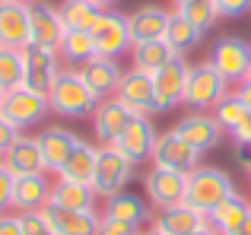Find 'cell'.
Wrapping results in <instances>:
<instances>
[{
    "mask_svg": "<svg viewBox=\"0 0 251 235\" xmlns=\"http://www.w3.org/2000/svg\"><path fill=\"white\" fill-rule=\"evenodd\" d=\"M203 226H207V213L194 210L188 204L156 210V216H153V232H159V235H191V232L203 229Z\"/></svg>",
    "mask_w": 251,
    "mask_h": 235,
    "instance_id": "obj_23",
    "label": "cell"
},
{
    "mask_svg": "<svg viewBox=\"0 0 251 235\" xmlns=\"http://www.w3.org/2000/svg\"><path fill=\"white\" fill-rule=\"evenodd\" d=\"M29 16H32V42L45 45V48H57L64 38V19H61V6L48 3V0H35L29 3Z\"/></svg>",
    "mask_w": 251,
    "mask_h": 235,
    "instance_id": "obj_20",
    "label": "cell"
},
{
    "mask_svg": "<svg viewBox=\"0 0 251 235\" xmlns=\"http://www.w3.org/2000/svg\"><path fill=\"white\" fill-rule=\"evenodd\" d=\"M48 112H51L48 95L35 93V89H29V86H19V89L3 93L0 115H3L6 121H13L19 130H23V134H25V127H35V124H42L45 118H48Z\"/></svg>",
    "mask_w": 251,
    "mask_h": 235,
    "instance_id": "obj_7",
    "label": "cell"
},
{
    "mask_svg": "<svg viewBox=\"0 0 251 235\" xmlns=\"http://www.w3.org/2000/svg\"><path fill=\"white\" fill-rule=\"evenodd\" d=\"M92 3H96V6H102V10H115V3H118V0H92Z\"/></svg>",
    "mask_w": 251,
    "mask_h": 235,
    "instance_id": "obj_45",
    "label": "cell"
},
{
    "mask_svg": "<svg viewBox=\"0 0 251 235\" xmlns=\"http://www.w3.org/2000/svg\"><path fill=\"white\" fill-rule=\"evenodd\" d=\"M245 235H251V213H248V219H245V229H242Z\"/></svg>",
    "mask_w": 251,
    "mask_h": 235,
    "instance_id": "obj_48",
    "label": "cell"
},
{
    "mask_svg": "<svg viewBox=\"0 0 251 235\" xmlns=\"http://www.w3.org/2000/svg\"><path fill=\"white\" fill-rule=\"evenodd\" d=\"M188 3H194V0H175V10H181V6H188Z\"/></svg>",
    "mask_w": 251,
    "mask_h": 235,
    "instance_id": "obj_47",
    "label": "cell"
},
{
    "mask_svg": "<svg viewBox=\"0 0 251 235\" xmlns=\"http://www.w3.org/2000/svg\"><path fill=\"white\" fill-rule=\"evenodd\" d=\"M80 76H83L86 86L96 93V99L102 102V99H108V95L118 93V83H121L124 70H121V64H118L115 57L96 54L89 64H83V67H80Z\"/></svg>",
    "mask_w": 251,
    "mask_h": 235,
    "instance_id": "obj_21",
    "label": "cell"
},
{
    "mask_svg": "<svg viewBox=\"0 0 251 235\" xmlns=\"http://www.w3.org/2000/svg\"><path fill=\"white\" fill-rule=\"evenodd\" d=\"M188 70H191V64L184 61L181 54H175L166 67L153 76V105H156V115L184 105V83H188Z\"/></svg>",
    "mask_w": 251,
    "mask_h": 235,
    "instance_id": "obj_9",
    "label": "cell"
},
{
    "mask_svg": "<svg viewBox=\"0 0 251 235\" xmlns=\"http://www.w3.org/2000/svg\"><path fill=\"white\" fill-rule=\"evenodd\" d=\"M51 178L48 172L42 175H19L13 185V210L16 213H38L51 204Z\"/></svg>",
    "mask_w": 251,
    "mask_h": 235,
    "instance_id": "obj_19",
    "label": "cell"
},
{
    "mask_svg": "<svg viewBox=\"0 0 251 235\" xmlns=\"http://www.w3.org/2000/svg\"><path fill=\"white\" fill-rule=\"evenodd\" d=\"M248 213H251V204L242 197V194H232V197H226L223 204H216L213 210L207 213V223L220 235H239L245 229Z\"/></svg>",
    "mask_w": 251,
    "mask_h": 235,
    "instance_id": "obj_25",
    "label": "cell"
},
{
    "mask_svg": "<svg viewBox=\"0 0 251 235\" xmlns=\"http://www.w3.org/2000/svg\"><path fill=\"white\" fill-rule=\"evenodd\" d=\"M229 93V83L220 76V70L210 61L191 64L188 83H184V105L191 112H213V105Z\"/></svg>",
    "mask_w": 251,
    "mask_h": 235,
    "instance_id": "obj_3",
    "label": "cell"
},
{
    "mask_svg": "<svg viewBox=\"0 0 251 235\" xmlns=\"http://www.w3.org/2000/svg\"><path fill=\"white\" fill-rule=\"evenodd\" d=\"M45 219L54 229V235H96L102 213L99 210H64V207L48 204L45 207Z\"/></svg>",
    "mask_w": 251,
    "mask_h": 235,
    "instance_id": "obj_17",
    "label": "cell"
},
{
    "mask_svg": "<svg viewBox=\"0 0 251 235\" xmlns=\"http://www.w3.org/2000/svg\"><path fill=\"white\" fill-rule=\"evenodd\" d=\"M248 175H251V172H248Z\"/></svg>",
    "mask_w": 251,
    "mask_h": 235,
    "instance_id": "obj_55",
    "label": "cell"
},
{
    "mask_svg": "<svg viewBox=\"0 0 251 235\" xmlns=\"http://www.w3.org/2000/svg\"><path fill=\"white\" fill-rule=\"evenodd\" d=\"M134 112H130L124 102H118L115 95H108V99H102L96 105V112H92V134H96L99 146H111V143L118 140V137L127 130V124L134 121Z\"/></svg>",
    "mask_w": 251,
    "mask_h": 235,
    "instance_id": "obj_13",
    "label": "cell"
},
{
    "mask_svg": "<svg viewBox=\"0 0 251 235\" xmlns=\"http://www.w3.org/2000/svg\"><path fill=\"white\" fill-rule=\"evenodd\" d=\"M153 165L159 168H169V172H181V175H191L197 165H201V153L178 134L175 127H169L166 134H159L156 140V149H153Z\"/></svg>",
    "mask_w": 251,
    "mask_h": 235,
    "instance_id": "obj_10",
    "label": "cell"
},
{
    "mask_svg": "<svg viewBox=\"0 0 251 235\" xmlns=\"http://www.w3.org/2000/svg\"><path fill=\"white\" fill-rule=\"evenodd\" d=\"M156 140H159V130L153 127V121H150V118H134V121L127 124V130H124L111 146L121 156H127L134 165H143V162H153Z\"/></svg>",
    "mask_w": 251,
    "mask_h": 235,
    "instance_id": "obj_12",
    "label": "cell"
},
{
    "mask_svg": "<svg viewBox=\"0 0 251 235\" xmlns=\"http://www.w3.org/2000/svg\"><path fill=\"white\" fill-rule=\"evenodd\" d=\"M32 42V16L25 0H0V45L19 48Z\"/></svg>",
    "mask_w": 251,
    "mask_h": 235,
    "instance_id": "obj_14",
    "label": "cell"
},
{
    "mask_svg": "<svg viewBox=\"0 0 251 235\" xmlns=\"http://www.w3.org/2000/svg\"><path fill=\"white\" fill-rule=\"evenodd\" d=\"M207 61L220 70V76L229 86H239L251 73V42H245L239 35H223L220 42H213Z\"/></svg>",
    "mask_w": 251,
    "mask_h": 235,
    "instance_id": "obj_4",
    "label": "cell"
},
{
    "mask_svg": "<svg viewBox=\"0 0 251 235\" xmlns=\"http://www.w3.org/2000/svg\"><path fill=\"white\" fill-rule=\"evenodd\" d=\"M184 188H188V175L181 172H169V168L153 165L143 175V194H147L150 207H156V210L184 204Z\"/></svg>",
    "mask_w": 251,
    "mask_h": 235,
    "instance_id": "obj_11",
    "label": "cell"
},
{
    "mask_svg": "<svg viewBox=\"0 0 251 235\" xmlns=\"http://www.w3.org/2000/svg\"><path fill=\"white\" fill-rule=\"evenodd\" d=\"M99 16H102V6H96L92 0H64L61 3V19L67 32H92Z\"/></svg>",
    "mask_w": 251,
    "mask_h": 235,
    "instance_id": "obj_31",
    "label": "cell"
},
{
    "mask_svg": "<svg viewBox=\"0 0 251 235\" xmlns=\"http://www.w3.org/2000/svg\"><path fill=\"white\" fill-rule=\"evenodd\" d=\"M0 105H3V89H0Z\"/></svg>",
    "mask_w": 251,
    "mask_h": 235,
    "instance_id": "obj_49",
    "label": "cell"
},
{
    "mask_svg": "<svg viewBox=\"0 0 251 235\" xmlns=\"http://www.w3.org/2000/svg\"><path fill=\"white\" fill-rule=\"evenodd\" d=\"M57 54L67 67L80 70L83 64H89L92 57L99 54L96 51V42H92V32H64L61 45H57Z\"/></svg>",
    "mask_w": 251,
    "mask_h": 235,
    "instance_id": "obj_30",
    "label": "cell"
},
{
    "mask_svg": "<svg viewBox=\"0 0 251 235\" xmlns=\"http://www.w3.org/2000/svg\"><path fill=\"white\" fill-rule=\"evenodd\" d=\"M105 216H111V219H121V223H127V226H134V229H140V226H147L150 219V200L147 197H137V194H127V191H121V194H115V197H108L105 200Z\"/></svg>",
    "mask_w": 251,
    "mask_h": 235,
    "instance_id": "obj_26",
    "label": "cell"
},
{
    "mask_svg": "<svg viewBox=\"0 0 251 235\" xmlns=\"http://www.w3.org/2000/svg\"><path fill=\"white\" fill-rule=\"evenodd\" d=\"M235 93H239V99L248 105V112H251V80H245V83H239L235 86Z\"/></svg>",
    "mask_w": 251,
    "mask_h": 235,
    "instance_id": "obj_44",
    "label": "cell"
},
{
    "mask_svg": "<svg viewBox=\"0 0 251 235\" xmlns=\"http://www.w3.org/2000/svg\"><path fill=\"white\" fill-rule=\"evenodd\" d=\"M134 162L127 156H121L115 146H99V162H96V175H92V191L102 200L115 197V194L127 191V185L134 181Z\"/></svg>",
    "mask_w": 251,
    "mask_h": 235,
    "instance_id": "obj_5",
    "label": "cell"
},
{
    "mask_svg": "<svg viewBox=\"0 0 251 235\" xmlns=\"http://www.w3.org/2000/svg\"><path fill=\"white\" fill-rule=\"evenodd\" d=\"M19 134H23V130H19V127H16L13 121H6V118L0 115V156H3L6 149H10L13 143L19 140Z\"/></svg>",
    "mask_w": 251,
    "mask_h": 235,
    "instance_id": "obj_40",
    "label": "cell"
},
{
    "mask_svg": "<svg viewBox=\"0 0 251 235\" xmlns=\"http://www.w3.org/2000/svg\"><path fill=\"white\" fill-rule=\"evenodd\" d=\"M166 42H169V48L175 51V54H188V51H194L197 45H201V32L194 29V23H191L184 13H172V19H169V32H166Z\"/></svg>",
    "mask_w": 251,
    "mask_h": 235,
    "instance_id": "obj_32",
    "label": "cell"
},
{
    "mask_svg": "<svg viewBox=\"0 0 251 235\" xmlns=\"http://www.w3.org/2000/svg\"><path fill=\"white\" fill-rule=\"evenodd\" d=\"M19 219H23V235H54V229L48 226V219H45V213H19Z\"/></svg>",
    "mask_w": 251,
    "mask_h": 235,
    "instance_id": "obj_36",
    "label": "cell"
},
{
    "mask_svg": "<svg viewBox=\"0 0 251 235\" xmlns=\"http://www.w3.org/2000/svg\"><path fill=\"white\" fill-rule=\"evenodd\" d=\"M140 229H134V226H127V223H121V219H111V216H105L102 213V223H99V232L96 235H137Z\"/></svg>",
    "mask_w": 251,
    "mask_h": 235,
    "instance_id": "obj_39",
    "label": "cell"
},
{
    "mask_svg": "<svg viewBox=\"0 0 251 235\" xmlns=\"http://www.w3.org/2000/svg\"><path fill=\"white\" fill-rule=\"evenodd\" d=\"M172 57H175V51L169 48L166 38H156V42H137L134 48H130V67L140 70V73L156 76Z\"/></svg>",
    "mask_w": 251,
    "mask_h": 235,
    "instance_id": "obj_28",
    "label": "cell"
},
{
    "mask_svg": "<svg viewBox=\"0 0 251 235\" xmlns=\"http://www.w3.org/2000/svg\"><path fill=\"white\" fill-rule=\"evenodd\" d=\"M169 19H172V10H166L159 3H143L134 13H127V25H130V35H134V45L166 38Z\"/></svg>",
    "mask_w": 251,
    "mask_h": 235,
    "instance_id": "obj_22",
    "label": "cell"
},
{
    "mask_svg": "<svg viewBox=\"0 0 251 235\" xmlns=\"http://www.w3.org/2000/svg\"><path fill=\"white\" fill-rule=\"evenodd\" d=\"M235 162L245 165L251 172V146H248V143H235Z\"/></svg>",
    "mask_w": 251,
    "mask_h": 235,
    "instance_id": "obj_42",
    "label": "cell"
},
{
    "mask_svg": "<svg viewBox=\"0 0 251 235\" xmlns=\"http://www.w3.org/2000/svg\"><path fill=\"white\" fill-rule=\"evenodd\" d=\"M25 83V61L19 48H3L0 45V89L10 93Z\"/></svg>",
    "mask_w": 251,
    "mask_h": 235,
    "instance_id": "obj_34",
    "label": "cell"
},
{
    "mask_svg": "<svg viewBox=\"0 0 251 235\" xmlns=\"http://www.w3.org/2000/svg\"><path fill=\"white\" fill-rule=\"evenodd\" d=\"M239 235H245V232H239Z\"/></svg>",
    "mask_w": 251,
    "mask_h": 235,
    "instance_id": "obj_53",
    "label": "cell"
},
{
    "mask_svg": "<svg viewBox=\"0 0 251 235\" xmlns=\"http://www.w3.org/2000/svg\"><path fill=\"white\" fill-rule=\"evenodd\" d=\"M23 61H25V83L23 86L35 89L42 95H51V86H54V80L64 70V61L57 54V48H45V45L29 42L23 48Z\"/></svg>",
    "mask_w": 251,
    "mask_h": 235,
    "instance_id": "obj_8",
    "label": "cell"
},
{
    "mask_svg": "<svg viewBox=\"0 0 251 235\" xmlns=\"http://www.w3.org/2000/svg\"><path fill=\"white\" fill-rule=\"evenodd\" d=\"M191 235H220V232H216V229H213V226H210V223H207V226H203V229H197V232H191Z\"/></svg>",
    "mask_w": 251,
    "mask_h": 235,
    "instance_id": "obj_46",
    "label": "cell"
},
{
    "mask_svg": "<svg viewBox=\"0 0 251 235\" xmlns=\"http://www.w3.org/2000/svg\"><path fill=\"white\" fill-rule=\"evenodd\" d=\"M51 204L64 207V210H96L99 194L92 191V185H76V181L54 178V188H51Z\"/></svg>",
    "mask_w": 251,
    "mask_h": 235,
    "instance_id": "obj_29",
    "label": "cell"
},
{
    "mask_svg": "<svg viewBox=\"0 0 251 235\" xmlns=\"http://www.w3.org/2000/svg\"><path fill=\"white\" fill-rule=\"evenodd\" d=\"M115 99L124 102L137 118H153L156 115V105H153V76L140 73V70H134V67L124 70Z\"/></svg>",
    "mask_w": 251,
    "mask_h": 235,
    "instance_id": "obj_15",
    "label": "cell"
},
{
    "mask_svg": "<svg viewBox=\"0 0 251 235\" xmlns=\"http://www.w3.org/2000/svg\"><path fill=\"white\" fill-rule=\"evenodd\" d=\"M48 102H51V112L61 115V118H92V112L99 105L96 93L86 86L80 70H74V67L61 70V76L51 86Z\"/></svg>",
    "mask_w": 251,
    "mask_h": 235,
    "instance_id": "obj_1",
    "label": "cell"
},
{
    "mask_svg": "<svg viewBox=\"0 0 251 235\" xmlns=\"http://www.w3.org/2000/svg\"><path fill=\"white\" fill-rule=\"evenodd\" d=\"M147 235H159V232H153V229H150V232H147Z\"/></svg>",
    "mask_w": 251,
    "mask_h": 235,
    "instance_id": "obj_50",
    "label": "cell"
},
{
    "mask_svg": "<svg viewBox=\"0 0 251 235\" xmlns=\"http://www.w3.org/2000/svg\"><path fill=\"white\" fill-rule=\"evenodd\" d=\"M0 235H23L19 213H0Z\"/></svg>",
    "mask_w": 251,
    "mask_h": 235,
    "instance_id": "obj_41",
    "label": "cell"
},
{
    "mask_svg": "<svg viewBox=\"0 0 251 235\" xmlns=\"http://www.w3.org/2000/svg\"><path fill=\"white\" fill-rule=\"evenodd\" d=\"M13 185H16V175L0 162V213L13 210Z\"/></svg>",
    "mask_w": 251,
    "mask_h": 235,
    "instance_id": "obj_38",
    "label": "cell"
},
{
    "mask_svg": "<svg viewBox=\"0 0 251 235\" xmlns=\"http://www.w3.org/2000/svg\"><path fill=\"white\" fill-rule=\"evenodd\" d=\"M175 130H178V134H181L201 156L220 146L223 134H226V130L216 124V118L210 115V112H191L188 118H181V121L175 124Z\"/></svg>",
    "mask_w": 251,
    "mask_h": 235,
    "instance_id": "obj_16",
    "label": "cell"
},
{
    "mask_svg": "<svg viewBox=\"0 0 251 235\" xmlns=\"http://www.w3.org/2000/svg\"><path fill=\"white\" fill-rule=\"evenodd\" d=\"M92 42H96V51L102 57H115L118 61V57L130 54L134 35H130V25H127V13L102 10V16L92 25Z\"/></svg>",
    "mask_w": 251,
    "mask_h": 235,
    "instance_id": "obj_6",
    "label": "cell"
},
{
    "mask_svg": "<svg viewBox=\"0 0 251 235\" xmlns=\"http://www.w3.org/2000/svg\"><path fill=\"white\" fill-rule=\"evenodd\" d=\"M0 162H3L16 178L19 175H42V172H48L45 156H42V143H38V137H29V134H19V140L0 156Z\"/></svg>",
    "mask_w": 251,
    "mask_h": 235,
    "instance_id": "obj_18",
    "label": "cell"
},
{
    "mask_svg": "<svg viewBox=\"0 0 251 235\" xmlns=\"http://www.w3.org/2000/svg\"><path fill=\"white\" fill-rule=\"evenodd\" d=\"M220 19H242L251 13V0H213Z\"/></svg>",
    "mask_w": 251,
    "mask_h": 235,
    "instance_id": "obj_37",
    "label": "cell"
},
{
    "mask_svg": "<svg viewBox=\"0 0 251 235\" xmlns=\"http://www.w3.org/2000/svg\"><path fill=\"white\" fill-rule=\"evenodd\" d=\"M248 80H251V73H248Z\"/></svg>",
    "mask_w": 251,
    "mask_h": 235,
    "instance_id": "obj_54",
    "label": "cell"
},
{
    "mask_svg": "<svg viewBox=\"0 0 251 235\" xmlns=\"http://www.w3.org/2000/svg\"><path fill=\"white\" fill-rule=\"evenodd\" d=\"M178 13H184V16L194 23V29L201 32V35H203V32H210V29H213V23L220 19V13H216V3H213V0H194V3L181 6Z\"/></svg>",
    "mask_w": 251,
    "mask_h": 235,
    "instance_id": "obj_35",
    "label": "cell"
},
{
    "mask_svg": "<svg viewBox=\"0 0 251 235\" xmlns=\"http://www.w3.org/2000/svg\"><path fill=\"white\" fill-rule=\"evenodd\" d=\"M25 3H35V0H25Z\"/></svg>",
    "mask_w": 251,
    "mask_h": 235,
    "instance_id": "obj_51",
    "label": "cell"
},
{
    "mask_svg": "<svg viewBox=\"0 0 251 235\" xmlns=\"http://www.w3.org/2000/svg\"><path fill=\"white\" fill-rule=\"evenodd\" d=\"M137 235H147V232H137Z\"/></svg>",
    "mask_w": 251,
    "mask_h": 235,
    "instance_id": "obj_52",
    "label": "cell"
},
{
    "mask_svg": "<svg viewBox=\"0 0 251 235\" xmlns=\"http://www.w3.org/2000/svg\"><path fill=\"white\" fill-rule=\"evenodd\" d=\"M38 143H42V156H45L48 172L57 175V172H61V165L70 159V153L76 149L80 137H76L74 130L61 127V124H51V127H45L42 134H38Z\"/></svg>",
    "mask_w": 251,
    "mask_h": 235,
    "instance_id": "obj_24",
    "label": "cell"
},
{
    "mask_svg": "<svg viewBox=\"0 0 251 235\" xmlns=\"http://www.w3.org/2000/svg\"><path fill=\"white\" fill-rule=\"evenodd\" d=\"M96 162H99V146L96 143H86L80 137L76 149L70 153V159L61 165V172L54 178L64 181H76V185H92V175H96Z\"/></svg>",
    "mask_w": 251,
    "mask_h": 235,
    "instance_id": "obj_27",
    "label": "cell"
},
{
    "mask_svg": "<svg viewBox=\"0 0 251 235\" xmlns=\"http://www.w3.org/2000/svg\"><path fill=\"white\" fill-rule=\"evenodd\" d=\"M235 191V181L229 178V172L216 165H197L194 172L188 175V188H184V204L194 207L201 213H210L216 204H223L226 197H232Z\"/></svg>",
    "mask_w": 251,
    "mask_h": 235,
    "instance_id": "obj_2",
    "label": "cell"
},
{
    "mask_svg": "<svg viewBox=\"0 0 251 235\" xmlns=\"http://www.w3.org/2000/svg\"><path fill=\"white\" fill-rule=\"evenodd\" d=\"M210 115L216 118V124H220V127L226 130V134H235V130H239L242 124H245L248 118H251L248 105L239 99V93H235V89H232V93H226V95H223V99L213 105V112H210Z\"/></svg>",
    "mask_w": 251,
    "mask_h": 235,
    "instance_id": "obj_33",
    "label": "cell"
},
{
    "mask_svg": "<svg viewBox=\"0 0 251 235\" xmlns=\"http://www.w3.org/2000/svg\"><path fill=\"white\" fill-rule=\"evenodd\" d=\"M232 140H235V143H248V146H251V118L232 134Z\"/></svg>",
    "mask_w": 251,
    "mask_h": 235,
    "instance_id": "obj_43",
    "label": "cell"
}]
</instances>
